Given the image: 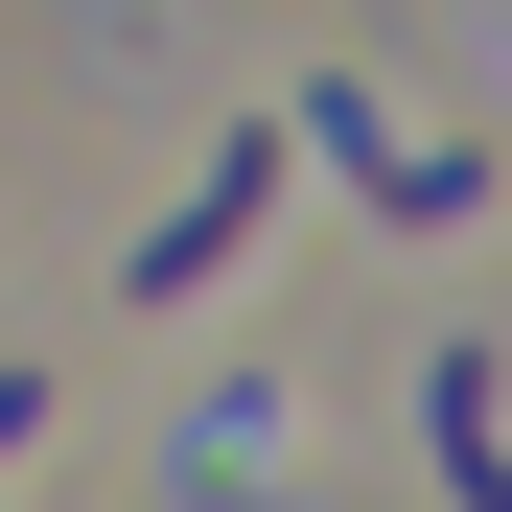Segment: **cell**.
Returning <instances> with one entry per match:
<instances>
[{"label": "cell", "instance_id": "1", "mask_svg": "<svg viewBox=\"0 0 512 512\" xmlns=\"http://www.w3.org/2000/svg\"><path fill=\"white\" fill-rule=\"evenodd\" d=\"M280 140H303V163H326L373 233H466V210H489V163H466V140H396L350 70H303V117H280Z\"/></svg>", "mask_w": 512, "mask_h": 512}, {"label": "cell", "instance_id": "3", "mask_svg": "<svg viewBox=\"0 0 512 512\" xmlns=\"http://www.w3.org/2000/svg\"><path fill=\"white\" fill-rule=\"evenodd\" d=\"M489 419H512V396H489V350H419V466H443L466 512H512V443H489Z\"/></svg>", "mask_w": 512, "mask_h": 512}, {"label": "cell", "instance_id": "4", "mask_svg": "<svg viewBox=\"0 0 512 512\" xmlns=\"http://www.w3.org/2000/svg\"><path fill=\"white\" fill-rule=\"evenodd\" d=\"M24 443H47V373H0V466H24Z\"/></svg>", "mask_w": 512, "mask_h": 512}, {"label": "cell", "instance_id": "2", "mask_svg": "<svg viewBox=\"0 0 512 512\" xmlns=\"http://www.w3.org/2000/svg\"><path fill=\"white\" fill-rule=\"evenodd\" d=\"M280 163H303L280 117H256V140H210V163H187V210H163V233L117 256V280H140V303H210L233 256H256V210H280Z\"/></svg>", "mask_w": 512, "mask_h": 512}]
</instances>
